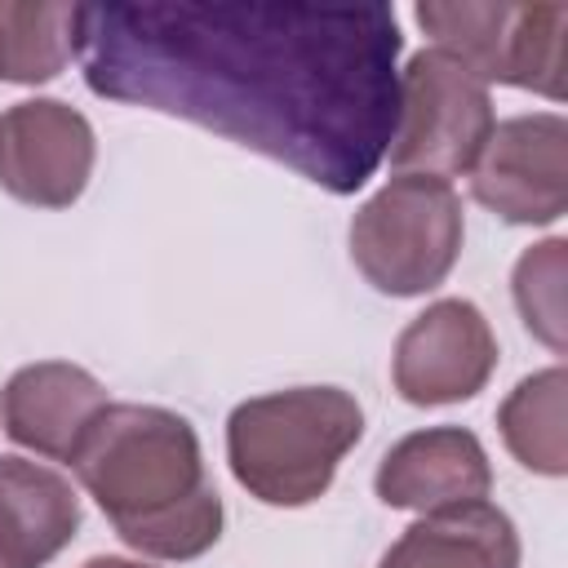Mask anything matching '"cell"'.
Listing matches in <instances>:
<instances>
[{
	"instance_id": "1",
	"label": "cell",
	"mask_w": 568,
	"mask_h": 568,
	"mask_svg": "<svg viewBox=\"0 0 568 568\" xmlns=\"http://www.w3.org/2000/svg\"><path fill=\"white\" fill-rule=\"evenodd\" d=\"M390 4H80L75 58L98 98L178 115L351 195L399 115Z\"/></svg>"
},
{
	"instance_id": "2",
	"label": "cell",
	"mask_w": 568,
	"mask_h": 568,
	"mask_svg": "<svg viewBox=\"0 0 568 568\" xmlns=\"http://www.w3.org/2000/svg\"><path fill=\"white\" fill-rule=\"evenodd\" d=\"M71 470L138 555L182 564L222 537V497L204 475L195 426L160 404H106Z\"/></svg>"
},
{
	"instance_id": "3",
	"label": "cell",
	"mask_w": 568,
	"mask_h": 568,
	"mask_svg": "<svg viewBox=\"0 0 568 568\" xmlns=\"http://www.w3.org/2000/svg\"><path fill=\"white\" fill-rule=\"evenodd\" d=\"M364 439V408L342 386H288L253 395L226 417L235 484L262 506L297 510L328 493L342 457Z\"/></svg>"
},
{
	"instance_id": "4",
	"label": "cell",
	"mask_w": 568,
	"mask_h": 568,
	"mask_svg": "<svg viewBox=\"0 0 568 568\" xmlns=\"http://www.w3.org/2000/svg\"><path fill=\"white\" fill-rule=\"evenodd\" d=\"M466 240L453 182L395 173L351 217V262L386 297H422L439 288Z\"/></svg>"
},
{
	"instance_id": "5",
	"label": "cell",
	"mask_w": 568,
	"mask_h": 568,
	"mask_svg": "<svg viewBox=\"0 0 568 568\" xmlns=\"http://www.w3.org/2000/svg\"><path fill=\"white\" fill-rule=\"evenodd\" d=\"M430 49L462 62L479 84L532 89L550 102L564 98V4H479V0H426L413 9Z\"/></svg>"
},
{
	"instance_id": "6",
	"label": "cell",
	"mask_w": 568,
	"mask_h": 568,
	"mask_svg": "<svg viewBox=\"0 0 568 568\" xmlns=\"http://www.w3.org/2000/svg\"><path fill=\"white\" fill-rule=\"evenodd\" d=\"M493 98L462 62L439 49H422L399 71V115L386 146L395 173L422 178H457L470 173L488 133H493Z\"/></svg>"
},
{
	"instance_id": "7",
	"label": "cell",
	"mask_w": 568,
	"mask_h": 568,
	"mask_svg": "<svg viewBox=\"0 0 568 568\" xmlns=\"http://www.w3.org/2000/svg\"><path fill=\"white\" fill-rule=\"evenodd\" d=\"M470 195L510 226H550L568 209V120L532 111L497 120L470 164Z\"/></svg>"
},
{
	"instance_id": "8",
	"label": "cell",
	"mask_w": 568,
	"mask_h": 568,
	"mask_svg": "<svg viewBox=\"0 0 568 568\" xmlns=\"http://www.w3.org/2000/svg\"><path fill=\"white\" fill-rule=\"evenodd\" d=\"M497 368V337L466 297H439L404 324L390 355V382L413 408L475 399Z\"/></svg>"
},
{
	"instance_id": "9",
	"label": "cell",
	"mask_w": 568,
	"mask_h": 568,
	"mask_svg": "<svg viewBox=\"0 0 568 568\" xmlns=\"http://www.w3.org/2000/svg\"><path fill=\"white\" fill-rule=\"evenodd\" d=\"M93 124L58 102L27 98L0 111V191L31 209H67L93 178Z\"/></svg>"
},
{
	"instance_id": "10",
	"label": "cell",
	"mask_w": 568,
	"mask_h": 568,
	"mask_svg": "<svg viewBox=\"0 0 568 568\" xmlns=\"http://www.w3.org/2000/svg\"><path fill=\"white\" fill-rule=\"evenodd\" d=\"M373 488L390 510L430 515L484 501L493 488V466L484 444L466 426H426L386 448Z\"/></svg>"
},
{
	"instance_id": "11",
	"label": "cell",
	"mask_w": 568,
	"mask_h": 568,
	"mask_svg": "<svg viewBox=\"0 0 568 568\" xmlns=\"http://www.w3.org/2000/svg\"><path fill=\"white\" fill-rule=\"evenodd\" d=\"M102 408H106V386L71 359L22 364L0 386V430L13 444L67 466Z\"/></svg>"
},
{
	"instance_id": "12",
	"label": "cell",
	"mask_w": 568,
	"mask_h": 568,
	"mask_svg": "<svg viewBox=\"0 0 568 568\" xmlns=\"http://www.w3.org/2000/svg\"><path fill=\"white\" fill-rule=\"evenodd\" d=\"M519 559L515 519L493 501H466L408 524L377 568H519Z\"/></svg>"
},
{
	"instance_id": "13",
	"label": "cell",
	"mask_w": 568,
	"mask_h": 568,
	"mask_svg": "<svg viewBox=\"0 0 568 568\" xmlns=\"http://www.w3.org/2000/svg\"><path fill=\"white\" fill-rule=\"evenodd\" d=\"M80 532L75 488L27 457H0V550L18 568H44Z\"/></svg>"
},
{
	"instance_id": "14",
	"label": "cell",
	"mask_w": 568,
	"mask_h": 568,
	"mask_svg": "<svg viewBox=\"0 0 568 568\" xmlns=\"http://www.w3.org/2000/svg\"><path fill=\"white\" fill-rule=\"evenodd\" d=\"M568 373L559 364L524 377L497 408L510 457L546 479L568 475Z\"/></svg>"
},
{
	"instance_id": "15",
	"label": "cell",
	"mask_w": 568,
	"mask_h": 568,
	"mask_svg": "<svg viewBox=\"0 0 568 568\" xmlns=\"http://www.w3.org/2000/svg\"><path fill=\"white\" fill-rule=\"evenodd\" d=\"M80 4L0 0V80L44 84L75 58Z\"/></svg>"
},
{
	"instance_id": "16",
	"label": "cell",
	"mask_w": 568,
	"mask_h": 568,
	"mask_svg": "<svg viewBox=\"0 0 568 568\" xmlns=\"http://www.w3.org/2000/svg\"><path fill=\"white\" fill-rule=\"evenodd\" d=\"M564 275H568V240L550 235L541 244H532L510 275V293L515 306L524 315V328L546 342L555 355H564Z\"/></svg>"
},
{
	"instance_id": "17",
	"label": "cell",
	"mask_w": 568,
	"mask_h": 568,
	"mask_svg": "<svg viewBox=\"0 0 568 568\" xmlns=\"http://www.w3.org/2000/svg\"><path fill=\"white\" fill-rule=\"evenodd\" d=\"M80 568H151V564H142V559H124V555H93V559H84Z\"/></svg>"
},
{
	"instance_id": "18",
	"label": "cell",
	"mask_w": 568,
	"mask_h": 568,
	"mask_svg": "<svg viewBox=\"0 0 568 568\" xmlns=\"http://www.w3.org/2000/svg\"><path fill=\"white\" fill-rule=\"evenodd\" d=\"M0 568H18V564H13V559H9L4 550H0Z\"/></svg>"
}]
</instances>
